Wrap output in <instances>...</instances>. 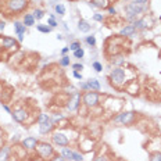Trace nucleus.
<instances>
[{
	"label": "nucleus",
	"mask_w": 161,
	"mask_h": 161,
	"mask_svg": "<svg viewBox=\"0 0 161 161\" xmlns=\"http://www.w3.org/2000/svg\"><path fill=\"white\" fill-rule=\"evenodd\" d=\"M29 4V0H6V11L8 15L18 14L22 13Z\"/></svg>",
	"instance_id": "nucleus-1"
},
{
	"label": "nucleus",
	"mask_w": 161,
	"mask_h": 161,
	"mask_svg": "<svg viewBox=\"0 0 161 161\" xmlns=\"http://www.w3.org/2000/svg\"><path fill=\"white\" fill-rule=\"evenodd\" d=\"M147 10V6H142L139 3H135V2H131L128 3L127 6L124 7V11H125V17H127V20H135V18L138 17V14H142L143 11Z\"/></svg>",
	"instance_id": "nucleus-2"
},
{
	"label": "nucleus",
	"mask_w": 161,
	"mask_h": 161,
	"mask_svg": "<svg viewBox=\"0 0 161 161\" xmlns=\"http://www.w3.org/2000/svg\"><path fill=\"white\" fill-rule=\"evenodd\" d=\"M99 99H100V95L95 91H88L82 96V101L86 107H95V106H97Z\"/></svg>",
	"instance_id": "nucleus-3"
},
{
	"label": "nucleus",
	"mask_w": 161,
	"mask_h": 161,
	"mask_svg": "<svg viewBox=\"0 0 161 161\" xmlns=\"http://www.w3.org/2000/svg\"><path fill=\"white\" fill-rule=\"evenodd\" d=\"M110 79L112 82V85H124L125 83V71L121 67H117L111 71L110 74Z\"/></svg>",
	"instance_id": "nucleus-4"
},
{
	"label": "nucleus",
	"mask_w": 161,
	"mask_h": 161,
	"mask_svg": "<svg viewBox=\"0 0 161 161\" xmlns=\"http://www.w3.org/2000/svg\"><path fill=\"white\" fill-rule=\"evenodd\" d=\"M36 150H38V153H39L44 160L50 158V157L54 154L53 146L49 144V143H46V142H39V143H38V146H36Z\"/></svg>",
	"instance_id": "nucleus-5"
},
{
	"label": "nucleus",
	"mask_w": 161,
	"mask_h": 161,
	"mask_svg": "<svg viewBox=\"0 0 161 161\" xmlns=\"http://www.w3.org/2000/svg\"><path fill=\"white\" fill-rule=\"evenodd\" d=\"M135 120V112L133 111H125V112H121V114H118L117 117L114 118L115 122H121V124L124 125H128L131 124L132 121Z\"/></svg>",
	"instance_id": "nucleus-6"
},
{
	"label": "nucleus",
	"mask_w": 161,
	"mask_h": 161,
	"mask_svg": "<svg viewBox=\"0 0 161 161\" xmlns=\"http://www.w3.org/2000/svg\"><path fill=\"white\" fill-rule=\"evenodd\" d=\"M51 139H53V143H54V144H57V146L67 147V146H68V143H70L68 138H67L65 135L63 133V132H56V133H53Z\"/></svg>",
	"instance_id": "nucleus-7"
},
{
	"label": "nucleus",
	"mask_w": 161,
	"mask_h": 161,
	"mask_svg": "<svg viewBox=\"0 0 161 161\" xmlns=\"http://www.w3.org/2000/svg\"><path fill=\"white\" fill-rule=\"evenodd\" d=\"M79 103H80V95L78 92L76 93H74L72 95V97L68 100V104H67V108H68L70 111H75V110H78V107H79Z\"/></svg>",
	"instance_id": "nucleus-8"
},
{
	"label": "nucleus",
	"mask_w": 161,
	"mask_h": 161,
	"mask_svg": "<svg viewBox=\"0 0 161 161\" xmlns=\"http://www.w3.org/2000/svg\"><path fill=\"white\" fill-rule=\"evenodd\" d=\"M38 139L36 138H34V136H28V138H25L24 140H22V146H24V149H27V150H34V149H36V146H38Z\"/></svg>",
	"instance_id": "nucleus-9"
},
{
	"label": "nucleus",
	"mask_w": 161,
	"mask_h": 161,
	"mask_svg": "<svg viewBox=\"0 0 161 161\" xmlns=\"http://www.w3.org/2000/svg\"><path fill=\"white\" fill-rule=\"evenodd\" d=\"M11 115L17 122H24L28 118V112L24 108H17V110H14L11 112Z\"/></svg>",
	"instance_id": "nucleus-10"
},
{
	"label": "nucleus",
	"mask_w": 161,
	"mask_h": 161,
	"mask_svg": "<svg viewBox=\"0 0 161 161\" xmlns=\"http://www.w3.org/2000/svg\"><path fill=\"white\" fill-rule=\"evenodd\" d=\"M2 47L3 49H14L15 50L18 47V44H17V42H15V39H13L10 36H6L2 39Z\"/></svg>",
	"instance_id": "nucleus-11"
},
{
	"label": "nucleus",
	"mask_w": 161,
	"mask_h": 161,
	"mask_svg": "<svg viewBox=\"0 0 161 161\" xmlns=\"http://www.w3.org/2000/svg\"><path fill=\"white\" fill-rule=\"evenodd\" d=\"M54 128V124L53 121H47V122H43V124H39V132L42 135H46L49 133V132H51V129Z\"/></svg>",
	"instance_id": "nucleus-12"
},
{
	"label": "nucleus",
	"mask_w": 161,
	"mask_h": 161,
	"mask_svg": "<svg viewBox=\"0 0 161 161\" xmlns=\"http://www.w3.org/2000/svg\"><path fill=\"white\" fill-rule=\"evenodd\" d=\"M135 32H136V28L133 25H127L120 31V35L121 36H133Z\"/></svg>",
	"instance_id": "nucleus-13"
},
{
	"label": "nucleus",
	"mask_w": 161,
	"mask_h": 161,
	"mask_svg": "<svg viewBox=\"0 0 161 161\" xmlns=\"http://www.w3.org/2000/svg\"><path fill=\"white\" fill-rule=\"evenodd\" d=\"M8 158H10V147H2L0 149V161H8Z\"/></svg>",
	"instance_id": "nucleus-14"
},
{
	"label": "nucleus",
	"mask_w": 161,
	"mask_h": 161,
	"mask_svg": "<svg viewBox=\"0 0 161 161\" xmlns=\"http://www.w3.org/2000/svg\"><path fill=\"white\" fill-rule=\"evenodd\" d=\"M78 29H79L80 32H83V34H88V32L91 31V25H89L88 21L80 20V21L78 22Z\"/></svg>",
	"instance_id": "nucleus-15"
},
{
	"label": "nucleus",
	"mask_w": 161,
	"mask_h": 161,
	"mask_svg": "<svg viewBox=\"0 0 161 161\" xmlns=\"http://www.w3.org/2000/svg\"><path fill=\"white\" fill-rule=\"evenodd\" d=\"M92 6H95V7L97 8H107L108 7V0H91Z\"/></svg>",
	"instance_id": "nucleus-16"
},
{
	"label": "nucleus",
	"mask_w": 161,
	"mask_h": 161,
	"mask_svg": "<svg viewBox=\"0 0 161 161\" xmlns=\"http://www.w3.org/2000/svg\"><path fill=\"white\" fill-rule=\"evenodd\" d=\"M22 24H24L25 27H32V25H35L34 14H25L24 15V20H22Z\"/></svg>",
	"instance_id": "nucleus-17"
},
{
	"label": "nucleus",
	"mask_w": 161,
	"mask_h": 161,
	"mask_svg": "<svg viewBox=\"0 0 161 161\" xmlns=\"http://www.w3.org/2000/svg\"><path fill=\"white\" fill-rule=\"evenodd\" d=\"M133 27H135V28H139V29H144V28L149 27V21H147V18L144 17V18H142V20L135 21Z\"/></svg>",
	"instance_id": "nucleus-18"
},
{
	"label": "nucleus",
	"mask_w": 161,
	"mask_h": 161,
	"mask_svg": "<svg viewBox=\"0 0 161 161\" xmlns=\"http://www.w3.org/2000/svg\"><path fill=\"white\" fill-rule=\"evenodd\" d=\"M88 85H89V89H91V91H95V92L100 91V83H99L97 79H89Z\"/></svg>",
	"instance_id": "nucleus-19"
},
{
	"label": "nucleus",
	"mask_w": 161,
	"mask_h": 161,
	"mask_svg": "<svg viewBox=\"0 0 161 161\" xmlns=\"http://www.w3.org/2000/svg\"><path fill=\"white\" fill-rule=\"evenodd\" d=\"M72 153L74 151L68 149V147H63V150H61V156L64 157V160H72Z\"/></svg>",
	"instance_id": "nucleus-20"
},
{
	"label": "nucleus",
	"mask_w": 161,
	"mask_h": 161,
	"mask_svg": "<svg viewBox=\"0 0 161 161\" xmlns=\"http://www.w3.org/2000/svg\"><path fill=\"white\" fill-rule=\"evenodd\" d=\"M14 28H15V32H17V35H18V34H25V25L22 24V22L15 21V22H14Z\"/></svg>",
	"instance_id": "nucleus-21"
},
{
	"label": "nucleus",
	"mask_w": 161,
	"mask_h": 161,
	"mask_svg": "<svg viewBox=\"0 0 161 161\" xmlns=\"http://www.w3.org/2000/svg\"><path fill=\"white\" fill-rule=\"evenodd\" d=\"M51 120V117L49 114H40L39 117H38V124H43V122H47V121H50Z\"/></svg>",
	"instance_id": "nucleus-22"
},
{
	"label": "nucleus",
	"mask_w": 161,
	"mask_h": 161,
	"mask_svg": "<svg viewBox=\"0 0 161 161\" xmlns=\"http://www.w3.org/2000/svg\"><path fill=\"white\" fill-rule=\"evenodd\" d=\"M36 28L39 32H42V34H49V32H51V27H47V25H43V24L38 25Z\"/></svg>",
	"instance_id": "nucleus-23"
},
{
	"label": "nucleus",
	"mask_w": 161,
	"mask_h": 161,
	"mask_svg": "<svg viewBox=\"0 0 161 161\" xmlns=\"http://www.w3.org/2000/svg\"><path fill=\"white\" fill-rule=\"evenodd\" d=\"M54 10H56V13H57V14H60V15H64V14H65V7H64L63 4H60V3L54 6Z\"/></svg>",
	"instance_id": "nucleus-24"
},
{
	"label": "nucleus",
	"mask_w": 161,
	"mask_h": 161,
	"mask_svg": "<svg viewBox=\"0 0 161 161\" xmlns=\"http://www.w3.org/2000/svg\"><path fill=\"white\" fill-rule=\"evenodd\" d=\"M43 10H40V8H36V10L34 11V17H35V20H42L43 18Z\"/></svg>",
	"instance_id": "nucleus-25"
},
{
	"label": "nucleus",
	"mask_w": 161,
	"mask_h": 161,
	"mask_svg": "<svg viewBox=\"0 0 161 161\" xmlns=\"http://www.w3.org/2000/svg\"><path fill=\"white\" fill-rule=\"evenodd\" d=\"M150 161H161V153L156 151V153L150 154Z\"/></svg>",
	"instance_id": "nucleus-26"
},
{
	"label": "nucleus",
	"mask_w": 161,
	"mask_h": 161,
	"mask_svg": "<svg viewBox=\"0 0 161 161\" xmlns=\"http://www.w3.org/2000/svg\"><path fill=\"white\" fill-rule=\"evenodd\" d=\"M86 43H88L89 46L95 47L96 46V38L93 36V35H92V36H88V38H86Z\"/></svg>",
	"instance_id": "nucleus-27"
},
{
	"label": "nucleus",
	"mask_w": 161,
	"mask_h": 161,
	"mask_svg": "<svg viewBox=\"0 0 161 161\" xmlns=\"http://www.w3.org/2000/svg\"><path fill=\"white\" fill-rule=\"evenodd\" d=\"M83 160V156L78 151H74L72 153V161H82Z\"/></svg>",
	"instance_id": "nucleus-28"
},
{
	"label": "nucleus",
	"mask_w": 161,
	"mask_h": 161,
	"mask_svg": "<svg viewBox=\"0 0 161 161\" xmlns=\"http://www.w3.org/2000/svg\"><path fill=\"white\" fill-rule=\"evenodd\" d=\"M60 64H61V67H68L70 65V57L68 56H64L63 59L60 60Z\"/></svg>",
	"instance_id": "nucleus-29"
},
{
	"label": "nucleus",
	"mask_w": 161,
	"mask_h": 161,
	"mask_svg": "<svg viewBox=\"0 0 161 161\" xmlns=\"http://www.w3.org/2000/svg\"><path fill=\"white\" fill-rule=\"evenodd\" d=\"M83 54H85V51H83V49H78V50L74 51V57H75V59H82Z\"/></svg>",
	"instance_id": "nucleus-30"
},
{
	"label": "nucleus",
	"mask_w": 161,
	"mask_h": 161,
	"mask_svg": "<svg viewBox=\"0 0 161 161\" xmlns=\"http://www.w3.org/2000/svg\"><path fill=\"white\" fill-rule=\"evenodd\" d=\"M78 49H80V43H79V42H72V43L70 44V50L75 51V50H78Z\"/></svg>",
	"instance_id": "nucleus-31"
},
{
	"label": "nucleus",
	"mask_w": 161,
	"mask_h": 161,
	"mask_svg": "<svg viewBox=\"0 0 161 161\" xmlns=\"http://www.w3.org/2000/svg\"><path fill=\"white\" fill-rule=\"evenodd\" d=\"M93 68H95V71H97V72H101V71H103V65L99 63V61H95V63H93Z\"/></svg>",
	"instance_id": "nucleus-32"
},
{
	"label": "nucleus",
	"mask_w": 161,
	"mask_h": 161,
	"mask_svg": "<svg viewBox=\"0 0 161 161\" xmlns=\"http://www.w3.org/2000/svg\"><path fill=\"white\" fill-rule=\"evenodd\" d=\"M61 120H64V115H61V114H57V115H54V117L51 118V121H53L54 125H56L57 121H61Z\"/></svg>",
	"instance_id": "nucleus-33"
},
{
	"label": "nucleus",
	"mask_w": 161,
	"mask_h": 161,
	"mask_svg": "<svg viewBox=\"0 0 161 161\" xmlns=\"http://www.w3.org/2000/svg\"><path fill=\"white\" fill-rule=\"evenodd\" d=\"M132 2L139 3V4H142V6H149V0H132Z\"/></svg>",
	"instance_id": "nucleus-34"
},
{
	"label": "nucleus",
	"mask_w": 161,
	"mask_h": 161,
	"mask_svg": "<svg viewBox=\"0 0 161 161\" xmlns=\"http://www.w3.org/2000/svg\"><path fill=\"white\" fill-rule=\"evenodd\" d=\"M72 68H74V71H80V70H83V65L82 64H74Z\"/></svg>",
	"instance_id": "nucleus-35"
},
{
	"label": "nucleus",
	"mask_w": 161,
	"mask_h": 161,
	"mask_svg": "<svg viewBox=\"0 0 161 161\" xmlns=\"http://www.w3.org/2000/svg\"><path fill=\"white\" fill-rule=\"evenodd\" d=\"M49 25H50L51 28L57 27V22H56V20H54V18H51V17H50V20H49Z\"/></svg>",
	"instance_id": "nucleus-36"
},
{
	"label": "nucleus",
	"mask_w": 161,
	"mask_h": 161,
	"mask_svg": "<svg viewBox=\"0 0 161 161\" xmlns=\"http://www.w3.org/2000/svg\"><path fill=\"white\" fill-rule=\"evenodd\" d=\"M80 88H82V89H85V91H91V89H89L88 82H80Z\"/></svg>",
	"instance_id": "nucleus-37"
},
{
	"label": "nucleus",
	"mask_w": 161,
	"mask_h": 161,
	"mask_svg": "<svg viewBox=\"0 0 161 161\" xmlns=\"http://www.w3.org/2000/svg\"><path fill=\"white\" fill-rule=\"evenodd\" d=\"M93 20H96V21H103V14H95V15H93Z\"/></svg>",
	"instance_id": "nucleus-38"
},
{
	"label": "nucleus",
	"mask_w": 161,
	"mask_h": 161,
	"mask_svg": "<svg viewBox=\"0 0 161 161\" xmlns=\"http://www.w3.org/2000/svg\"><path fill=\"white\" fill-rule=\"evenodd\" d=\"M74 76H75L76 79H79V80H82V74H79L78 71H74Z\"/></svg>",
	"instance_id": "nucleus-39"
},
{
	"label": "nucleus",
	"mask_w": 161,
	"mask_h": 161,
	"mask_svg": "<svg viewBox=\"0 0 161 161\" xmlns=\"http://www.w3.org/2000/svg\"><path fill=\"white\" fill-rule=\"evenodd\" d=\"M51 161H65V160H64V157L60 154V156H56V157H54V158L51 160Z\"/></svg>",
	"instance_id": "nucleus-40"
},
{
	"label": "nucleus",
	"mask_w": 161,
	"mask_h": 161,
	"mask_svg": "<svg viewBox=\"0 0 161 161\" xmlns=\"http://www.w3.org/2000/svg\"><path fill=\"white\" fill-rule=\"evenodd\" d=\"M108 13H110L111 15H115V14H117V10H115L114 7H108Z\"/></svg>",
	"instance_id": "nucleus-41"
},
{
	"label": "nucleus",
	"mask_w": 161,
	"mask_h": 161,
	"mask_svg": "<svg viewBox=\"0 0 161 161\" xmlns=\"http://www.w3.org/2000/svg\"><path fill=\"white\" fill-rule=\"evenodd\" d=\"M97 161H108V158H107L106 156H100V157L97 158Z\"/></svg>",
	"instance_id": "nucleus-42"
},
{
	"label": "nucleus",
	"mask_w": 161,
	"mask_h": 161,
	"mask_svg": "<svg viewBox=\"0 0 161 161\" xmlns=\"http://www.w3.org/2000/svg\"><path fill=\"white\" fill-rule=\"evenodd\" d=\"M17 36H18V40H20V42L24 40V34H18Z\"/></svg>",
	"instance_id": "nucleus-43"
},
{
	"label": "nucleus",
	"mask_w": 161,
	"mask_h": 161,
	"mask_svg": "<svg viewBox=\"0 0 161 161\" xmlns=\"http://www.w3.org/2000/svg\"><path fill=\"white\" fill-rule=\"evenodd\" d=\"M3 108H4V110H6V111H7V112H11V110H10V107H8V106L3 104Z\"/></svg>",
	"instance_id": "nucleus-44"
},
{
	"label": "nucleus",
	"mask_w": 161,
	"mask_h": 161,
	"mask_svg": "<svg viewBox=\"0 0 161 161\" xmlns=\"http://www.w3.org/2000/svg\"><path fill=\"white\" fill-rule=\"evenodd\" d=\"M4 27H6V24H4V22H3V21H0V31H3V29H4Z\"/></svg>",
	"instance_id": "nucleus-45"
},
{
	"label": "nucleus",
	"mask_w": 161,
	"mask_h": 161,
	"mask_svg": "<svg viewBox=\"0 0 161 161\" xmlns=\"http://www.w3.org/2000/svg\"><path fill=\"white\" fill-rule=\"evenodd\" d=\"M68 50H70V47H64V49L61 50V53H63V54H65V53H67V51H68Z\"/></svg>",
	"instance_id": "nucleus-46"
}]
</instances>
